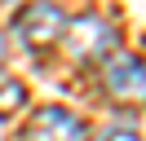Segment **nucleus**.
I'll return each mask as SVG.
<instances>
[{
  "label": "nucleus",
  "mask_w": 146,
  "mask_h": 141,
  "mask_svg": "<svg viewBox=\"0 0 146 141\" xmlns=\"http://www.w3.org/2000/svg\"><path fill=\"white\" fill-rule=\"evenodd\" d=\"M58 40L75 62H106V53L115 49V26L98 13H84V18H66Z\"/></svg>",
  "instance_id": "nucleus-1"
},
{
  "label": "nucleus",
  "mask_w": 146,
  "mask_h": 141,
  "mask_svg": "<svg viewBox=\"0 0 146 141\" xmlns=\"http://www.w3.org/2000/svg\"><path fill=\"white\" fill-rule=\"evenodd\" d=\"M62 26H66V13L53 5V0H31V5H22L18 18H13V35H18L27 49L53 44L58 35H62Z\"/></svg>",
  "instance_id": "nucleus-2"
},
{
  "label": "nucleus",
  "mask_w": 146,
  "mask_h": 141,
  "mask_svg": "<svg viewBox=\"0 0 146 141\" xmlns=\"http://www.w3.org/2000/svg\"><path fill=\"white\" fill-rule=\"evenodd\" d=\"M102 84L115 101H146V62L133 53H111V62H102Z\"/></svg>",
  "instance_id": "nucleus-3"
},
{
  "label": "nucleus",
  "mask_w": 146,
  "mask_h": 141,
  "mask_svg": "<svg viewBox=\"0 0 146 141\" xmlns=\"http://www.w3.org/2000/svg\"><path fill=\"white\" fill-rule=\"evenodd\" d=\"M84 119L62 106H44L31 115V123L22 128V141H84Z\"/></svg>",
  "instance_id": "nucleus-4"
},
{
  "label": "nucleus",
  "mask_w": 146,
  "mask_h": 141,
  "mask_svg": "<svg viewBox=\"0 0 146 141\" xmlns=\"http://www.w3.org/2000/svg\"><path fill=\"white\" fill-rule=\"evenodd\" d=\"M22 106H27V88H22L18 79H5V84H0V119H9Z\"/></svg>",
  "instance_id": "nucleus-5"
},
{
  "label": "nucleus",
  "mask_w": 146,
  "mask_h": 141,
  "mask_svg": "<svg viewBox=\"0 0 146 141\" xmlns=\"http://www.w3.org/2000/svg\"><path fill=\"white\" fill-rule=\"evenodd\" d=\"M5 49H9V44H5V35H0V62H5Z\"/></svg>",
  "instance_id": "nucleus-6"
},
{
  "label": "nucleus",
  "mask_w": 146,
  "mask_h": 141,
  "mask_svg": "<svg viewBox=\"0 0 146 141\" xmlns=\"http://www.w3.org/2000/svg\"><path fill=\"white\" fill-rule=\"evenodd\" d=\"M0 5H9V0H0Z\"/></svg>",
  "instance_id": "nucleus-7"
}]
</instances>
